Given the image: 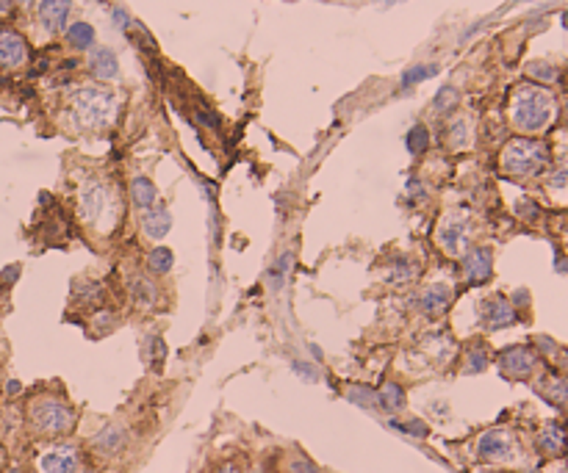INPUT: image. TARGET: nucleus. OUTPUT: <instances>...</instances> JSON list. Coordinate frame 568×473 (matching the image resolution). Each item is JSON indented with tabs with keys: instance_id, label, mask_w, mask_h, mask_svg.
<instances>
[{
	"instance_id": "f257e3e1",
	"label": "nucleus",
	"mask_w": 568,
	"mask_h": 473,
	"mask_svg": "<svg viewBox=\"0 0 568 473\" xmlns=\"http://www.w3.org/2000/svg\"><path fill=\"white\" fill-rule=\"evenodd\" d=\"M117 111V100L108 89H100V86H84L75 97H72V114L78 119L81 128L86 130H97V128H106L111 122Z\"/></svg>"
},
{
	"instance_id": "f03ea898",
	"label": "nucleus",
	"mask_w": 568,
	"mask_h": 473,
	"mask_svg": "<svg viewBox=\"0 0 568 473\" xmlns=\"http://www.w3.org/2000/svg\"><path fill=\"white\" fill-rule=\"evenodd\" d=\"M551 117V100L540 92V89H532V86H524L516 92V100H513V122L516 128L521 130H538L549 122Z\"/></svg>"
},
{
	"instance_id": "7ed1b4c3",
	"label": "nucleus",
	"mask_w": 568,
	"mask_h": 473,
	"mask_svg": "<svg viewBox=\"0 0 568 473\" xmlns=\"http://www.w3.org/2000/svg\"><path fill=\"white\" fill-rule=\"evenodd\" d=\"M31 421L42 434H64L75 426V412L59 399H39L31 404Z\"/></svg>"
},
{
	"instance_id": "20e7f679",
	"label": "nucleus",
	"mask_w": 568,
	"mask_h": 473,
	"mask_svg": "<svg viewBox=\"0 0 568 473\" xmlns=\"http://www.w3.org/2000/svg\"><path fill=\"white\" fill-rule=\"evenodd\" d=\"M546 161V150L538 144V141H527V139H516L505 147L502 152V166L510 172V174H518V177H529L535 174Z\"/></svg>"
},
{
	"instance_id": "39448f33",
	"label": "nucleus",
	"mask_w": 568,
	"mask_h": 473,
	"mask_svg": "<svg viewBox=\"0 0 568 473\" xmlns=\"http://www.w3.org/2000/svg\"><path fill=\"white\" fill-rule=\"evenodd\" d=\"M466 230H469V224H466L460 216H447V219L438 224L435 239H438V244H441L449 255H458V252L466 247Z\"/></svg>"
},
{
	"instance_id": "423d86ee",
	"label": "nucleus",
	"mask_w": 568,
	"mask_h": 473,
	"mask_svg": "<svg viewBox=\"0 0 568 473\" xmlns=\"http://www.w3.org/2000/svg\"><path fill=\"white\" fill-rule=\"evenodd\" d=\"M108 188L103 183H86L81 191V219L86 221H97L103 216V210L108 208Z\"/></svg>"
},
{
	"instance_id": "0eeeda50",
	"label": "nucleus",
	"mask_w": 568,
	"mask_h": 473,
	"mask_svg": "<svg viewBox=\"0 0 568 473\" xmlns=\"http://www.w3.org/2000/svg\"><path fill=\"white\" fill-rule=\"evenodd\" d=\"M28 59V45L17 31H0V64L20 67Z\"/></svg>"
},
{
	"instance_id": "6e6552de",
	"label": "nucleus",
	"mask_w": 568,
	"mask_h": 473,
	"mask_svg": "<svg viewBox=\"0 0 568 473\" xmlns=\"http://www.w3.org/2000/svg\"><path fill=\"white\" fill-rule=\"evenodd\" d=\"M70 9H72L70 0H42L39 3V20L48 31L59 34L64 28L67 17H70Z\"/></svg>"
},
{
	"instance_id": "1a4fd4ad",
	"label": "nucleus",
	"mask_w": 568,
	"mask_h": 473,
	"mask_svg": "<svg viewBox=\"0 0 568 473\" xmlns=\"http://www.w3.org/2000/svg\"><path fill=\"white\" fill-rule=\"evenodd\" d=\"M480 454L485 459H507L513 454V437L507 432H499V429L485 432L480 437Z\"/></svg>"
},
{
	"instance_id": "9d476101",
	"label": "nucleus",
	"mask_w": 568,
	"mask_h": 473,
	"mask_svg": "<svg viewBox=\"0 0 568 473\" xmlns=\"http://www.w3.org/2000/svg\"><path fill=\"white\" fill-rule=\"evenodd\" d=\"M42 470L45 473H75L78 470V454L72 445L53 448L42 456Z\"/></svg>"
},
{
	"instance_id": "9b49d317",
	"label": "nucleus",
	"mask_w": 568,
	"mask_h": 473,
	"mask_svg": "<svg viewBox=\"0 0 568 473\" xmlns=\"http://www.w3.org/2000/svg\"><path fill=\"white\" fill-rule=\"evenodd\" d=\"M89 72H92L95 78H100V81H111V78H117V72H119V61H117L114 50H108V48L95 50L92 59H89Z\"/></svg>"
},
{
	"instance_id": "f8f14e48",
	"label": "nucleus",
	"mask_w": 568,
	"mask_h": 473,
	"mask_svg": "<svg viewBox=\"0 0 568 473\" xmlns=\"http://www.w3.org/2000/svg\"><path fill=\"white\" fill-rule=\"evenodd\" d=\"M463 272L471 283H482L491 277V252L488 250H471L463 258Z\"/></svg>"
},
{
	"instance_id": "ddd939ff",
	"label": "nucleus",
	"mask_w": 568,
	"mask_h": 473,
	"mask_svg": "<svg viewBox=\"0 0 568 473\" xmlns=\"http://www.w3.org/2000/svg\"><path fill=\"white\" fill-rule=\"evenodd\" d=\"M482 316L491 327H505V324H513L516 321V310L502 299V296H493L482 305Z\"/></svg>"
},
{
	"instance_id": "4468645a",
	"label": "nucleus",
	"mask_w": 568,
	"mask_h": 473,
	"mask_svg": "<svg viewBox=\"0 0 568 473\" xmlns=\"http://www.w3.org/2000/svg\"><path fill=\"white\" fill-rule=\"evenodd\" d=\"M532 365H535V357L527 349H510V352L502 354V368L510 376H527L532 371Z\"/></svg>"
},
{
	"instance_id": "2eb2a0df",
	"label": "nucleus",
	"mask_w": 568,
	"mask_h": 473,
	"mask_svg": "<svg viewBox=\"0 0 568 473\" xmlns=\"http://www.w3.org/2000/svg\"><path fill=\"white\" fill-rule=\"evenodd\" d=\"M141 227H144V232L150 235V239H164V235L169 232V227H172V216L161 208H150L141 216Z\"/></svg>"
},
{
	"instance_id": "dca6fc26",
	"label": "nucleus",
	"mask_w": 568,
	"mask_h": 473,
	"mask_svg": "<svg viewBox=\"0 0 568 473\" xmlns=\"http://www.w3.org/2000/svg\"><path fill=\"white\" fill-rule=\"evenodd\" d=\"M422 308L427 313H444L449 308V288L447 285H430L424 294H422Z\"/></svg>"
},
{
	"instance_id": "f3484780",
	"label": "nucleus",
	"mask_w": 568,
	"mask_h": 473,
	"mask_svg": "<svg viewBox=\"0 0 568 473\" xmlns=\"http://www.w3.org/2000/svg\"><path fill=\"white\" fill-rule=\"evenodd\" d=\"M130 194H133V202L139 208H153V202H155V185L147 177H133Z\"/></svg>"
},
{
	"instance_id": "a211bd4d",
	"label": "nucleus",
	"mask_w": 568,
	"mask_h": 473,
	"mask_svg": "<svg viewBox=\"0 0 568 473\" xmlns=\"http://www.w3.org/2000/svg\"><path fill=\"white\" fill-rule=\"evenodd\" d=\"M172 263H175V255H172V250H166V247H155V250L147 255V269H150L153 274H166V272L172 269Z\"/></svg>"
},
{
	"instance_id": "6ab92c4d",
	"label": "nucleus",
	"mask_w": 568,
	"mask_h": 473,
	"mask_svg": "<svg viewBox=\"0 0 568 473\" xmlns=\"http://www.w3.org/2000/svg\"><path fill=\"white\" fill-rule=\"evenodd\" d=\"M67 39H70L72 48L86 50V48H92V42H95V31H92L89 23H75V26L67 31Z\"/></svg>"
},
{
	"instance_id": "aec40b11",
	"label": "nucleus",
	"mask_w": 568,
	"mask_h": 473,
	"mask_svg": "<svg viewBox=\"0 0 568 473\" xmlns=\"http://www.w3.org/2000/svg\"><path fill=\"white\" fill-rule=\"evenodd\" d=\"M122 440H125V432H122L119 426H108L106 432H100V434L95 437V445H97L100 451H117V448L122 445Z\"/></svg>"
},
{
	"instance_id": "412c9836",
	"label": "nucleus",
	"mask_w": 568,
	"mask_h": 473,
	"mask_svg": "<svg viewBox=\"0 0 568 473\" xmlns=\"http://www.w3.org/2000/svg\"><path fill=\"white\" fill-rule=\"evenodd\" d=\"M562 443H565V437H562V429L560 426H546L543 429V434H540V448L546 451V454H560L562 451Z\"/></svg>"
},
{
	"instance_id": "4be33fe9",
	"label": "nucleus",
	"mask_w": 568,
	"mask_h": 473,
	"mask_svg": "<svg viewBox=\"0 0 568 473\" xmlns=\"http://www.w3.org/2000/svg\"><path fill=\"white\" fill-rule=\"evenodd\" d=\"M377 399H380V404L389 407V410H400V407L405 404V393H402V388L394 385V382H389V385L383 388V393L377 396Z\"/></svg>"
},
{
	"instance_id": "5701e85b",
	"label": "nucleus",
	"mask_w": 568,
	"mask_h": 473,
	"mask_svg": "<svg viewBox=\"0 0 568 473\" xmlns=\"http://www.w3.org/2000/svg\"><path fill=\"white\" fill-rule=\"evenodd\" d=\"M427 147H430V133H427L424 125H416V128L408 133V150H411L413 155H422Z\"/></svg>"
},
{
	"instance_id": "b1692460",
	"label": "nucleus",
	"mask_w": 568,
	"mask_h": 473,
	"mask_svg": "<svg viewBox=\"0 0 568 473\" xmlns=\"http://www.w3.org/2000/svg\"><path fill=\"white\" fill-rule=\"evenodd\" d=\"M438 72V67L435 64H422V67H411L405 75H402V86L408 89V86H413V83H419V81H427L430 75H435Z\"/></svg>"
},
{
	"instance_id": "393cba45",
	"label": "nucleus",
	"mask_w": 568,
	"mask_h": 473,
	"mask_svg": "<svg viewBox=\"0 0 568 473\" xmlns=\"http://www.w3.org/2000/svg\"><path fill=\"white\" fill-rule=\"evenodd\" d=\"M352 401H358V404H369V407H374V404H380V399H377L374 393H369V390H360V388H352L349 393H346Z\"/></svg>"
},
{
	"instance_id": "a878e982",
	"label": "nucleus",
	"mask_w": 568,
	"mask_h": 473,
	"mask_svg": "<svg viewBox=\"0 0 568 473\" xmlns=\"http://www.w3.org/2000/svg\"><path fill=\"white\" fill-rule=\"evenodd\" d=\"M452 103H455V89L444 86V89L438 92V97H435V108H438V111H447Z\"/></svg>"
},
{
	"instance_id": "bb28decb",
	"label": "nucleus",
	"mask_w": 568,
	"mask_h": 473,
	"mask_svg": "<svg viewBox=\"0 0 568 473\" xmlns=\"http://www.w3.org/2000/svg\"><path fill=\"white\" fill-rule=\"evenodd\" d=\"M485 363H488V357H485V352H480V349H474V352L469 354V371H482V368H485Z\"/></svg>"
},
{
	"instance_id": "cd10ccee",
	"label": "nucleus",
	"mask_w": 568,
	"mask_h": 473,
	"mask_svg": "<svg viewBox=\"0 0 568 473\" xmlns=\"http://www.w3.org/2000/svg\"><path fill=\"white\" fill-rule=\"evenodd\" d=\"M452 144H455V147L466 144V122H460V119L452 125Z\"/></svg>"
},
{
	"instance_id": "c85d7f7f",
	"label": "nucleus",
	"mask_w": 568,
	"mask_h": 473,
	"mask_svg": "<svg viewBox=\"0 0 568 473\" xmlns=\"http://www.w3.org/2000/svg\"><path fill=\"white\" fill-rule=\"evenodd\" d=\"M291 473H319L308 459H294V465H291Z\"/></svg>"
},
{
	"instance_id": "c756f323",
	"label": "nucleus",
	"mask_w": 568,
	"mask_h": 473,
	"mask_svg": "<svg viewBox=\"0 0 568 473\" xmlns=\"http://www.w3.org/2000/svg\"><path fill=\"white\" fill-rule=\"evenodd\" d=\"M214 473H242V470H239V467H236L233 462H225V465H219V467H217Z\"/></svg>"
},
{
	"instance_id": "7c9ffc66",
	"label": "nucleus",
	"mask_w": 568,
	"mask_h": 473,
	"mask_svg": "<svg viewBox=\"0 0 568 473\" xmlns=\"http://www.w3.org/2000/svg\"><path fill=\"white\" fill-rule=\"evenodd\" d=\"M114 20H117V26H128V14L122 9H114Z\"/></svg>"
},
{
	"instance_id": "2f4dec72",
	"label": "nucleus",
	"mask_w": 568,
	"mask_h": 473,
	"mask_svg": "<svg viewBox=\"0 0 568 473\" xmlns=\"http://www.w3.org/2000/svg\"><path fill=\"white\" fill-rule=\"evenodd\" d=\"M294 368H297V371H300V374H308V379H313V376H316V374H313V368H311V365H302V363H294Z\"/></svg>"
},
{
	"instance_id": "473e14b6",
	"label": "nucleus",
	"mask_w": 568,
	"mask_h": 473,
	"mask_svg": "<svg viewBox=\"0 0 568 473\" xmlns=\"http://www.w3.org/2000/svg\"><path fill=\"white\" fill-rule=\"evenodd\" d=\"M12 12V0H0V17H6Z\"/></svg>"
},
{
	"instance_id": "72a5a7b5",
	"label": "nucleus",
	"mask_w": 568,
	"mask_h": 473,
	"mask_svg": "<svg viewBox=\"0 0 568 473\" xmlns=\"http://www.w3.org/2000/svg\"><path fill=\"white\" fill-rule=\"evenodd\" d=\"M9 393H20V382H9Z\"/></svg>"
},
{
	"instance_id": "f704fd0d",
	"label": "nucleus",
	"mask_w": 568,
	"mask_h": 473,
	"mask_svg": "<svg viewBox=\"0 0 568 473\" xmlns=\"http://www.w3.org/2000/svg\"><path fill=\"white\" fill-rule=\"evenodd\" d=\"M20 3H31V0H20Z\"/></svg>"
},
{
	"instance_id": "c9c22d12",
	"label": "nucleus",
	"mask_w": 568,
	"mask_h": 473,
	"mask_svg": "<svg viewBox=\"0 0 568 473\" xmlns=\"http://www.w3.org/2000/svg\"><path fill=\"white\" fill-rule=\"evenodd\" d=\"M485 473H496V470H485Z\"/></svg>"
}]
</instances>
